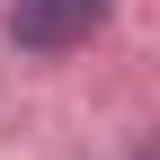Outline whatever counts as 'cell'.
<instances>
[{"mask_svg": "<svg viewBox=\"0 0 160 160\" xmlns=\"http://www.w3.org/2000/svg\"><path fill=\"white\" fill-rule=\"evenodd\" d=\"M98 27H107V0H18L9 9V36L27 53H71V45H89Z\"/></svg>", "mask_w": 160, "mask_h": 160, "instance_id": "6da1fadb", "label": "cell"}]
</instances>
